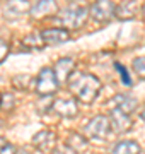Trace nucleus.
Returning <instances> with one entry per match:
<instances>
[{
    "mask_svg": "<svg viewBox=\"0 0 145 154\" xmlns=\"http://www.w3.org/2000/svg\"><path fill=\"white\" fill-rule=\"evenodd\" d=\"M68 88L80 103L92 105L101 91V81L90 74H77L68 77Z\"/></svg>",
    "mask_w": 145,
    "mask_h": 154,
    "instance_id": "f257e3e1",
    "label": "nucleus"
},
{
    "mask_svg": "<svg viewBox=\"0 0 145 154\" xmlns=\"http://www.w3.org/2000/svg\"><path fill=\"white\" fill-rule=\"evenodd\" d=\"M87 14H89V11H87L85 7H80V5L67 7V9H63V11L58 14V19H56V21L60 22V24H63V26L68 28V29H77L85 22Z\"/></svg>",
    "mask_w": 145,
    "mask_h": 154,
    "instance_id": "f03ea898",
    "label": "nucleus"
},
{
    "mask_svg": "<svg viewBox=\"0 0 145 154\" xmlns=\"http://www.w3.org/2000/svg\"><path fill=\"white\" fill-rule=\"evenodd\" d=\"M56 88H58V81L53 74V69H50V67L41 69L38 81H36V93L39 96H51L56 91Z\"/></svg>",
    "mask_w": 145,
    "mask_h": 154,
    "instance_id": "7ed1b4c3",
    "label": "nucleus"
},
{
    "mask_svg": "<svg viewBox=\"0 0 145 154\" xmlns=\"http://www.w3.org/2000/svg\"><path fill=\"white\" fill-rule=\"evenodd\" d=\"M90 17L99 24L109 22L114 16V4L111 0H96L90 5Z\"/></svg>",
    "mask_w": 145,
    "mask_h": 154,
    "instance_id": "20e7f679",
    "label": "nucleus"
},
{
    "mask_svg": "<svg viewBox=\"0 0 145 154\" xmlns=\"http://www.w3.org/2000/svg\"><path fill=\"white\" fill-rule=\"evenodd\" d=\"M85 134L92 139H106L111 134V122L108 116H96L85 125Z\"/></svg>",
    "mask_w": 145,
    "mask_h": 154,
    "instance_id": "39448f33",
    "label": "nucleus"
},
{
    "mask_svg": "<svg viewBox=\"0 0 145 154\" xmlns=\"http://www.w3.org/2000/svg\"><path fill=\"white\" fill-rule=\"evenodd\" d=\"M111 130H114L116 134H125L128 132L132 125H133V122L132 118H128L126 113H123L121 110H118V108H111Z\"/></svg>",
    "mask_w": 145,
    "mask_h": 154,
    "instance_id": "423d86ee",
    "label": "nucleus"
},
{
    "mask_svg": "<svg viewBox=\"0 0 145 154\" xmlns=\"http://www.w3.org/2000/svg\"><path fill=\"white\" fill-rule=\"evenodd\" d=\"M51 108H53V111L55 113H58L60 116H65V118H73V116L77 115V101L72 98H60L56 99L55 103L51 105Z\"/></svg>",
    "mask_w": 145,
    "mask_h": 154,
    "instance_id": "0eeeda50",
    "label": "nucleus"
},
{
    "mask_svg": "<svg viewBox=\"0 0 145 154\" xmlns=\"http://www.w3.org/2000/svg\"><path fill=\"white\" fill-rule=\"evenodd\" d=\"M31 4L28 0H7L5 7H4V16L7 19H17V17L24 16L26 12H29Z\"/></svg>",
    "mask_w": 145,
    "mask_h": 154,
    "instance_id": "6e6552de",
    "label": "nucleus"
},
{
    "mask_svg": "<svg viewBox=\"0 0 145 154\" xmlns=\"http://www.w3.org/2000/svg\"><path fill=\"white\" fill-rule=\"evenodd\" d=\"M73 69H75V63H73L72 58H60L53 67V74H55L58 82H65V81H68V77L72 75Z\"/></svg>",
    "mask_w": 145,
    "mask_h": 154,
    "instance_id": "1a4fd4ad",
    "label": "nucleus"
},
{
    "mask_svg": "<svg viewBox=\"0 0 145 154\" xmlns=\"http://www.w3.org/2000/svg\"><path fill=\"white\" fill-rule=\"evenodd\" d=\"M33 19H43V17L53 16L56 12V2L55 0H39L34 7L29 9Z\"/></svg>",
    "mask_w": 145,
    "mask_h": 154,
    "instance_id": "9d476101",
    "label": "nucleus"
},
{
    "mask_svg": "<svg viewBox=\"0 0 145 154\" xmlns=\"http://www.w3.org/2000/svg\"><path fill=\"white\" fill-rule=\"evenodd\" d=\"M55 134L50 132V130H41L39 134H36L33 137V144L36 147H39L41 151H53L55 147Z\"/></svg>",
    "mask_w": 145,
    "mask_h": 154,
    "instance_id": "9b49d317",
    "label": "nucleus"
},
{
    "mask_svg": "<svg viewBox=\"0 0 145 154\" xmlns=\"http://www.w3.org/2000/svg\"><path fill=\"white\" fill-rule=\"evenodd\" d=\"M109 105H113L111 108H118V110H121L123 113L128 115V113H132L137 108V101L132 96H128V94H118V96H114L109 101Z\"/></svg>",
    "mask_w": 145,
    "mask_h": 154,
    "instance_id": "f8f14e48",
    "label": "nucleus"
},
{
    "mask_svg": "<svg viewBox=\"0 0 145 154\" xmlns=\"http://www.w3.org/2000/svg\"><path fill=\"white\" fill-rule=\"evenodd\" d=\"M41 38L45 41V45H58L68 39V31L61 28H53V29H45L41 33Z\"/></svg>",
    "mask_w": 145,
    "mask_h": 154,
    "instance_id": "ddd939ff",
    "label": "nucleus"
},
{
    "mask_svg": "<svg viewBox=\"0 0 145 154\" xmlns=\"http://www.w3.org/2000/svg\"><path fill=\"white\" fill-rule=\"evenodd\" d=\"M137 14V2L135 0H125L121 5L114 7V16L121 21H130Z\"/></svg>",
    "mask_w": 145,
    "mask_h": 154,
    "instance_id": "4468645a",
    "label": "nucleus"
},
{
    "mask_svg": "<svg viewBox=\"0 0 145 154\" xmlns=\"http://www.w3.org/2000/svg\"><path fill=\"white\" fill-rule=\"evenodd\" d=\"M113 154H140V146L135 140H121L114 146Z\"/></svg>",
    "mask_w": 145,
    "mask_h": 154,
    "instance_id": "2eb2a0df",
    "label": "nucleus"
},
{
    "mask_svg": "<svg viewBox=\"0 0 145 154\" xmlns=\"http://www.w3.org/2000/svg\"><path fill=\"white\" fill-rule=\"evenodd\" d=\"M67 146L72 149L73 152H80V151H85V147H87V142H85L84 135H80V134L73 132V134H70V137L67 139Z\"/></svg>",
    "mask_w": 145,
    "mask_h": 154,
    "instance_id": "dca6fc26",
    "label": "nucleus"
},
{
    "mask_svg": "<svg viewBox=\"0 0 145 154\" xmlns=\"http://www.w3.org/2000/svg\"><path fill=\"white\" fill-rule=\"evenodd\" d=\"M22 43L26 45V48H43L45 46V41L39 34H29L22 39Z\"/></svg>",
    "mask_w": 145,
    "mask_h": 154,
    "instance_id": "f3484780",
    "label": "nucleus"
},
{
    "mask_svg": "<svg viewBox=\"0 0 145 154\" xmlns=\"http://www.w3.org/2000/svg\"><path fill=\"white\" fill-rule=\"evenodd\" d=\"M133 70L137 72V75L145 79V57H138L133 60Z\"/></svg>",
    "mask_w": 145,
    "mask_h": 154,
    "instance_id": "a211bd4d",
    "label": "nucleus"
},
{
    "mask_svg": "<svg viewBox=\"0 0 145 154\" xmlns=\"http://www.w3.org/2000/svg\"><path fill=\"white\" fill-rule=\"evenodd\" d=\"M29 82H31V77L29 75H16L14 81H12L14 88H17V89H26L29 86Z\"/></svg>",
    "mask_w": 145,
    "mask_h": 154,
    "instance_id": "6ab92c4d",
    "label": "nucleus"
},
{
    "mask_svg": "<svg viewBox=\"0 0 145 154\" xmlns=\"http://www.w3.org/2000/svg\"><path fill=\"white\" fill-rule=\"evenodd\" d=\"M12 106H14V96H12V93L2 94V98H0V108L2 110H10Z\"/></svg>",
    "mask_w": 145,
    "mask_h": 154,
    "instance_id": "aec40b11",
    "label": "nucleus"
},
{
    "mask_svg": "<svg viewBox=\"0 0 145 154\" xmlns=\"http://www.w3.org/2000/svg\"><path fill=\"white\" fill-rule=\"evenodd\" d=\"M114 69H116L118 72H120V75H121V81H123V84L125 86H132V79H130V75H128V72H126V69L121 65V63H114Z\"/></svg>",
    "mask_w": 145,
    "mask_h": 154,
    "instance_id": "412c9836",
    "label": "nucleus"
},
{
    "mask_svg": "<svg viewBox=\"0 0 145 154\" xmlns=\"http://www.w3.org/2000/svg\"><path fill=\"white\" fill-rule=\"evenodd\" d=\"M7 55H9V45H7L4 39H0V63L5 60Z\"/></svg>",
    "mask_w": 145,
    "mask_h": 154,
    "instance_id": "4be33fe9",
    "label": "nucleus"
},
{
    "mask_svg": "<svg viewBox=\"0 0 145 154\" xmlns=\"http://www.w3.org/2000/svg\"><path fill=\"white\" fill-rule=\"evenodd\" d=\"M55 154H75L72 151V149L68 147L67 144H65V146H60V147H56L55 149Z\"/></svg>",
    "mask_w": 145,
    "mask_h": 154,
    "instance_id": "5701e85b",
    "label": "nucleus"
},
{
    "mask_svg": "<svg viewBox=\"0 0 145 154\" xmlns=\"http://www.w3.org/2000/svg\"><path fill=\"white\" fill-rule=\"evenodd\" d=\"M0 154H16V147L14 146H10V144L7 142L4 147H2V151H0Z\"/></svg>",
    "mask_w": 145,
    "mask_h": 154,
    "instance_id": "b1692460",
    "label": "nucleus"
},
{
    "mask_svg": "<svg viewBox=\"0 0 145 154\" xmlns=\"http://www.w3.org/2000/svg\"><path fill=\"white\" fill-rule=\"evenodd\" d=\"M5 144H7V140H5L4 137H0V151H2V147H4Z\"/></svg>",
    "mask_w": 145,
    "mask_h": 154,
    "instance_id": "393cba45",
    "label": "nucleus"
},
{
    "mask_svg": "<svg viewBox=\"0 0 145 154\" xmlns=\"http://www.w3.org/2000/svg\"><path fill=\"white\" fill-rule=\"evenodd\" d=\"M140 118H142V120H144V122H145V110H144V111H142V113H140Z\"/></svg>",
    "mask_w": 145,
    "mask_h": 154,
    "instance_id": "a878e982",
    "label": "nucleus"
},
{
    "mask_svg": "<svg viewBox=\"0 0 145 154\" xmlns=\"http://www.w3.org/2000/svg\"><path fill=\"white\" fill-rule=\"evenodd\" d=\"M144 17H145V5H144Z\"/></svg>",
    "mask_w": 145,
    "mask_h": 154,
    "instance_id": "bb28decb",
    "label": "nucleus"
},
{
    "mask_svg": "<svg viewBox=\"0 0 145 154\" xmlns=\"http://www.w3.org/2000/svg\"><path fill=\"white\" fill-rule=\"evenodd\" d=\"M0 98H2V94H0Z\"/></svg>",
    "mask_w": 145,
    "mask_h": 154,
    "instance_id": "cd10ccee",
    "label": "nucleus"
}]
</instances>
